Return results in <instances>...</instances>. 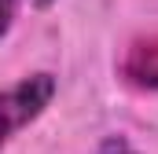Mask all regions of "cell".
Wrapping results in <instances>:
<instances>
[{
    "instance_id": "cell-1",
    "label": "cell",
    "mask_w": 158,
    "mask_h": 154,
    "mask_svg": "<svg viewBox=\"0 0 158 154\" xmlns=\"http://www.w3.org/2000/svg\"><path fill=\"white\" fill-rule=\"evenodd\" d=\"M55 92H59V81L48 70L26 74V77H19L15 84L0 88V151L52 107Z\"/></svg>"
},
{
    "instance_id": "cell-2",
    "label": "cell",
    "mask_w": 158,
    "mask_h": 154,
    "mask_svg": "<svg viewBox=\"0 0 158 154\" xmlns=\"http://www.w3.org/2000/svg\"><path fill=\"white\" fill-rule=\"evenodd\" d=\"M118 74H121V81H129L140 92H158V37L132 40L121 55Z\"/></svg>"
},
{
    "instance_id": "cell-3",
    "label": "cell",
    "mask_w": 158,
    "mask_h": 154,
    "mask_svg": "<svg viewBox=\"0 0 158 154\" xmlns=\"http://www.w3.org/2000/svg\"><path fill=\"white\" fill-rule=\"evenodd\" d=\"M92 154H140V151H136V143H132L129 136L110 132V136H103V140L96 143V151H92Z\"/></svg>"
},
{
    "instance_id": "cell-4",
    "label": "cell",
    "mask_w": 158,
    "mask_h": 154,
    "mask_svg": "<svg viewBox=\"0 0 158 154\" xmlns=\"http://www.w3.org/2000/svg\"><path fill=\"white\" fill-rule=\"evenodd\" d=\"M19 7H22V0H0V40L11 33V26H15V15H19Z\"/></svg>"
},
{
    "instance_id": "cell-5",
    "label": "cell",
    "mask_w": 158,
    "mask_h": 154,
    "mask_svg": "<svg viewBox=\"0 0 158 154\" xmlns=\"http://www.w3.org/2000/svg\"><path fill=\"white\" fill-rule=\"evenodd\" d=\"M55 0H33V7H52Z\"/></svg>"
}]
</instances>
